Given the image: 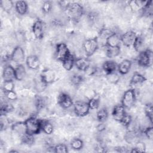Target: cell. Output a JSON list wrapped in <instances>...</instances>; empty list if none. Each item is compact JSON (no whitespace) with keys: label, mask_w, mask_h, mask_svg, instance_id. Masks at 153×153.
Returning <instances> with one entry per match:
<instances>
[{"label":"cell","mask_w":153,"mask_h":153,"mask_svg":"<svg viewBox=\"0 0 153 153\" xmlns=\"http://www.w3.org/2000/svg\"><path fill=\"white\" fill-rule=\"evenodd\" d=\"M65 11L69 19L73 21H78L83 14V8L77 2H71Z\"/></svg>","instance_id":"obj_1"},{"label":"cell","mask_w":153,"mask_h":153,"mask_svg":"<svg viewBox=\"0 0 153 153\" xmlns=\"http://www.w3.org/2000/svg\"><path fill=\"white\" fill-rule=\"evenodd\" d=\"M41 121L42 120L33 117L27 118L25 121L26 133L31 135L38 134L41 130Z\"/></svg>","instance_id":"obj_2"},{"label":"cell","mask_w":153,"mask_h":153,"mask_svg":"<svg viewBox=\"0 0 153 153\" xmlns=\"http://www.w3.org/2000/svg\"><path fill=\"white\" fill-rule=\"evenodd\" d=\"M153 54L152 50L147 49L140 53L137 63L139 65L143 67H150L152 65Z\"/></svg>","instance_id":"obj_3"},{"label":"cell","mask_w":153,"mask_h":153,"mask_svg":"<svg viewBox=\"0 0 153 153\" xmlns=\"http://www.w3.org/2000/svg\"><path fill=\"white\" fill-rule=\"evenodd\" d=\"M98 40L97 38L88 39L83 43V48L87 56H92L98 48Z\"/></svg>","instance_id":"obj_4"},{"label":"cell","mask_w":153,"mask_h":153,"mask_svg":"<svg viewBox=\"0 0 153 153\" xmlns=\"http://www.w3.org/2000/svg\"><path fill=\"white\" fill-rule=\"evenodd\" d=\"M135 100L136 96L134 90L133 89H129L124 93L121 100V103L125 108L129 109L133 106Z\"/></svg>","instance_id":"obj_5"},{"label":"cell","mask_w":153,"mask_h":153,"mask_svg":"<svg viewBox=\"0 0 153 153\" xmlns=\"http://www.w3.org/2000/svg\"><path fill=\"white\" fill-rule=\"evenodd\" d=\"M74 109L77 116L84 117L88 114L90 108L88 103L82 101H76L74 104Z\"/></svg>","instance_id":"obj_6"},{"label":"cell","mask_w":153,"mask_h":153,"mask_svg":"<svg viewBox=\"0 0 153 153\" xmlns=\"http://www.w3.org/2000/svg\"><path fill=\"white\" fill-rule=\"evenodd\" d=\"M11 59L18 65H22L25 60V54L23 49L20 46L16 47L11 54Z\"/></svg>","instance_id":"obj_7"},{"label":"cell","mask_w":153,"mask_h":153,"mask_svg":"<svg viewBox=\"0 0 153 153\" xmlns=\"http://www.w3.org/2000/svg\"><path fill=\"white\" fill-rule=\"evenodd\" d=\"M71 54L67 45L65 43H59L56 46V57L57 60L63 61Z\"/></svg>","instance_id":"obj_8"},{"label":"cell","mask_w":153,"mask_h":153,"mask_svg":"<svg viewBox=\"0 0 153 153\" xmlns=\"http://www.w3.org/2000/svg\"><path fill=\"white\" fill-rule=\"evenodd\" d=\"M136 36L134 32L131 30L127 31L121 36V42L126 47H130L133 45Z\"/></svg>","instance_id":"obj_9"},{"label":"cell","mask_w":153,"mask_h":153,"mask_svg":"<svg viewBox=\"0 0 153 153\" xmlns=\"http://www.w3.org/2000/svg\"><path fill=\"white\" fill-rule=\"evenodd\" d=\"M58 103L61 107L68 109L73 105V102L71 97L67 94L62 93L58 97Z\"/></svg>","instance_id":"obj_10"},{"label":"cell","mask_w":153,"mask_h":153,"mask_svg":"<svg viewBox=\"0 0 153 153\" xmlns=\"http://www.w3.org/2000/svg\"><path fill=\"white\" fill-rule=\"evenodd\" d=\"M32 31L36 38L41 39L44 36L43 23L40 20H36L32 26Z\"/></svg>","instance_id":"obj_11"},{"label":"cell","mask_w":153,"mask_h":153,"mask_svg":"<svg viewBox=\"0 0 153 153\" xmlns=\"http://www.w3.org/2000/svg\"><path fill=\"white\" fill-rule=\"evenodd\" d=\"M2 77L4 81H13L15 78V69L11 65H7L3 70Z\"/></svg>","instance_id":"obj_12"},{"label":"cell","mask_w":153,"mask_h":153,"mask_svg":"<svg viewBox=\"0 0 153 153\" xmlns=\"http://www.w3.org/2000/svg\"><path fill=\"white\" fill-rule=\"evenodd\" d=\"M75 65L79 70L85 72L90 66V62L87 57H80L75 60Z\"/></svg>","instance_id":"obj_13"},{"label":"cell","mask_w":153,"mask_h":153,"mask_svg":"<svg viewBox=\"0 0 153 153\" xmlns=\"http://www.w3.org/2000/svg\"><path fill=\"white\" fill-rule=\"evenodd\" d=\"M120 42L121 36L115 32H114L106 40V44L107 47H120Z\"/></svg>","instance_id":"obj_14"},{"label":"cell","mask_w":153,"mask_h":153,"mask_svg":"<svg viewBox=\"0 0 153 153\" xmlns=\"http://www.w3.org/2000/svg\"><path fill=\"white\" fill-rule=\"evenodd\" d=\"M26 63L28 68L33 70L37 69L40 65V62L38 57L35 55H30L27 57Z\"/></svg>","instance_id":"obj_15"},{"label":"cell","mask_w":153,"mask_h":153,"mask_svg":"<svg viewBox=\"0 0 153 153\" xmlns=\"http://www.w3.org/2000/svg\"><path fill=\"white\" fill-rule=\"evenodd\" d=\"M126 114L125 108L121 105H116L112 111V116L114 118L118 121L122 119V118Z\"/></svg>","instance_id":"obj_16"},{"label":"cell","mask_w":153,"mask_h":153,"mask_svg":"<svg viewBox=\"0 0 153 153\" xmlns=\"http://www.w3.org/2000/svg\"><path fill=\"white\" fill-rule=\"evenodd\" d=\"M40 76L47 84L53 82L55 79L54 72L50 69H45L42 71L40 74Z\"/></svg>","instance_id":"obj_17"},{"label":"cell","mask_w":153,"mask_h":153,"mask_svg":"<svg viewBox=\"0 0 153 153\" xmlns=\"http://www.w3.org/2000/svg\"><path fill=\"white\" fill-rule=\"evenodd\" d=\"M117 63L112 60H107L103 64L102 68L106 75H109L114 72L117 69Z\"/></svg>","instance_id":"obj_18"},{"label":"cell","mask_w":153,"mask_h":153,"mask_svg":"<svg viewBox=\"0 0 153 153\" xmlns=\"http://www.w3.org/2000/svg\"><path fill=\"white\" fill-rule=\"evenodd\" d=\"M131 66V62L129 60H123L118 66L119 72L122 75L127 74L130 70Z\"/></svg>","instance_id":"obj_19"},{"label":"cell","mask_w":153,"mask_h":153,"mask_svg":"<svg viewBox=\"0 0 153 153\" xmlns=\"http://www.w3.org/2000/svg\"><path fill=\"white\" fill-rule=\"evenodd\" d=\"M26 75L25 66L23 65H19L15 68V79L18 81L23 80Z\"/></svg>","instance_id":"obj_20"},{"label":"cell","mask_w":153,"mask_h":153,"mask_svg":"<svg viewBox=\"0 0 153 153\" xmlns=\"http://www.w3.org/2000/svg\"><path fill=\"white\" fill-rule=\"evenodd\" d=\"M15 8L18 14L24 15L27 13L28 7L26 2L24 1H18L16 2Z\"/></svg>","instance_id":"obj_21"},{"label":"cell","mask_w":153,"mask_h":153,"mask_svg":"<svg viewBox=\"0 0 153 153\" xmlns=\"http://www.w3.org/2000/svg\"><path fill=\"white\" fill-rule=\"evenodd\" d=\"M75 60L74 56L72 54H70L62 61L63 68L67 71L71 70L75 64Z\"/></svg>","instance_id":"obj_22"},{"label":"cell","mask_w":153,"mask_h":153,"mask_svg":"<svg viewBox=\"0 0 153 153\" xmlns=\"http://www.w3.org/2000/svg\"><path fill=\"white\" fill-rule=\"evenodd\" d=\"M12 129L19 134L23 135L26 133V128L25 122H18L12 126Z\"/></svg>","instance_id":"obj_23"},{"label":"cell","mask_w":153,"mask_h":153,"mask_svg":"<svg viewBox=\"0 0 153 153\" xmlns=\"http://www.w3.org/2000/svg\"><path fill=\"white\" fill-rule=\"evenodd\" d=\"M47 85V84L42 79L40 75L35 79V87L38 92L43 91L45 89Z\"/></svg>","instance_id":"obj_24"},{"label":"cell","mask_w":153,"mask_h":153,"mask_svg":"<svg viewBox=\"0 0 153 153\" xmlns=\"http://www.w3.org/2000/svg\"><path fill=\"white\" fill-rule=\"evenodd\" d=\"M120 53V47H107L106 56L109 58H114L118 56Z\"/></svg>","instance_id":"obj_25"},{"label":"cell","mask_w":153,"mask_h":153,"mask_svg":"<svg viewBox=\"0 0 153 153\" xmlns=\"http://www.w3.org/2000/svg\"><path fill=\"white\" fill-rule=\"evenodd\" d=\"M145 81H146V78L142 75L136 72L133 75L131 78L130 84L133 85H136V84H141Z\"/></svg>","instance_id":"obj_26"},{"label":"cell","mask_w":153,"mask_h":153,"mask_svg":"<svg viewBox=\"0 0 153 153\" xmlns=\"http://www.w3.org/2000/svg\"><path fill=\"white\" fill-rule=\"evenodd\" d=\"M41 130L46 134H50L53 133V125L48 121H41Z\"/></svg>","instance_id":"obj_27"},{"label":"cell","mask_w":153,"mask_h":153,"mask_svg":"<svg viewBox=\"0 0 153 153\" xmlns=\"http://www.w3.org/2000/svg\"><path fill=\"white\" fill-rule=\"evenodd\" d=\"M133 46L136 51L139 53L143 51L142 49L143 47V40L142 38L140 36H136Z\"/></svg>","instance_id":"obj_28"},{"label":"cell","mask_w":153,"mask_h":153,"mask_svg":"<svg viewBox=\"0 0 153 153\" xmlns=\"http://www.w3.org/2000/svg\"><path fill=\"white\" fill-rule=\"evenodd\" d=\"M108 117V112L106 108L100 109L97 113V118L100 122L106 120Z\"/></svg>","instance_id":"obj_29"},{"label":"cell","mask_w":153,"mask_h":153,"mask_svg":"<svg viewBox=\"0 0 153 153\" xmlns=\"http://www.w3.org/2000/svg\"><path fill=\"white\" fill-rule=\"evenodd\" d=\"M145 112L146 114V115L151 121V123H152V119H153V107L152 104L151 103H147L145 107Z\"/></svg>","instance_id":"obj_30"},{"label":"cell","mask_w":153,"mask_h":153,"mask_svg":"<svg viewBox=\"0 0 153 153\" xmlns=\"http://www.w3.org/2000/svg\"><path fill=\"white\" fill-rule=\"evenodd\" d=\"M22 142L24 144L30 145L34 142L33 135H31L27 133H25L22 136Z\"/></svg>","instance_id":"obj_31"},{"label":"cell","mask_w":153,"mask_h":153,"mask_svg":"<svg viewBox=\"0 0 153 153\" xmlns=\"http://www.w3.org/2000/svg\"><path fill=\"white\" fill-rule=\"evenodd\" d=\"M113 33H114V32H112L109 29L103 28L100 30V32L99 33V36L101 39L106 40L108 39V38Z\"/></svg>","instance_id":"obj_32"},{"label":"cell","mask_w":153,"mask_h":153,"mask_svg":"<svg viewBox=\"0 0 153 153\" xmlns=\"http://www.w3.org/2000/svg\"><path fill=\"white\" fill-rule=\"evenodd\" d=\"M35 105L38 110L43 108L45 105V100L44 98L40 96H36L35 99Z\"/></svg>","instance_id":"obj_33"},{"label":"cell","mask_w":153,"mask_h":153,"mask_svg":"<svg viewBox=\"0 0 153 153\" xmlns=\"http://www.w3.org/2000/svg\"><path fill=\"white\" fill-rule=\"evenodd\" d=\"M71 145V147L73 149L79 150V149H81L82 148L83 142L80 139H78V138L74 139L72 140Z\"/></svg>","instance_id":"obj_34"},{"label":"cell","mask_w":153,"mask_h":153,"mask_svg":"<svg viewBox=\"0 0 153 153\" xmlns=\"http://www.w3.org/2000/svg\"><path fill=\"white\" fill-rule=\"evenodd\" d=\"M1 7L5 11H10L12 9L13 7V3L10 0H2L0 2Z\"/></svg>","instance_id":"obj_35"},{"label":"cell","mask_w":153,"mask_h":153,"mask_svg":"<svg viewBox=\"0 0 153 153\" xmlns=\"http://www.w3.org/2000/svg\"><path fill=\"white\" fill-rule=\"evenodd\" d=\"M3 90L4 92H8L10 91L14 90V84L13 81H4L3 84Z\"/></svg>","instance_id":"obj_36"},{"label":"cell","mask_w":153,"mask_h":153,"mask_svg":"<svg viewBox=\"0 0 153 153\" xmlns=\"http://www.w3.org/2000/svg\"><path fill=\"white\" fill-rule=\"evenodd\" d=\"M13 109V106L11 105L8 104V103H5V104L1 105V115H4L7 113L12 111Z\"/></svg>","instance_id":"obj_37"},{"label":"cell","mask_w":153,"mask_h":153,"mask_svg":"<svg viewBox=\"0 0 153 153\" xmlns=\"http://www.w3.org/2000/svg\"><path fill=\"white\" fill-rule=\"evenodd\" d=\"M84 80L82 76L80 75H74L71 78V82L75 85H80Z\"/></svg>","instance_id":"obj_38"},{"label":"cell","mask_w":153,"mask_h":153,"mask_svg":"<svg viewBox=\"0 0 153 153\" xmlns=\"http://www.w3.org/2000/svg\"><path fill=\"white\" fill-rule=\"evenodd\" d=\"M90 109H96L99 105V99L98 98H92L88 102Z\"/></svg>","instance_id":"obj_39"},{"label":"cell","mask_w":153,"mask_h":153,"mask_svg":"<svg viewBox=\"0 0 153 153\" xmlns=\"http://www.w3.org/2000/svg\"><path fill=\"white\" fill-rule=\"evenodd\" d=\"M68 151V147L63 143L58 144L54 147V152L57 153H66Z\"/></svg>","instance_id":"obj_40"},{"label":"cell","mask_w":153,"mask_h":153,"mask_svg":"<svg viewBox=\"0 0 153 153\" xmlns=\"http://www.w3.org/2000/svg\"><path fill=\"white\" fill-rule=\"evenodd\" d=\"M131 117L129 115L126 114L123 118L122 119L120 120V123L122 124L123 126H125V127H127L130 125V124L131 122Z\"/></svg>","instance_id":"obj_41"},{"label":"cell","mask_w":153,"mask_h":153,"mask_svg":"<svg viewBox=\"0 0 153 153\" xmlns=\"http://www.w3.org/2000/svg\"><path fill=\"white\" fill-rule=\"evenodd\" d=\"M51 8H52V5H51V2L45 1V2H44V4L42 5V11L45 13H49L50 11Z\"/></svg>","instance_id":"obj_42"},{"label":"cell","mask_w":153,"mask_h":153,"mask_svg":"<svg viewBox=\"0 0 153 153\" xmlns=\"http://www.w3.org/2000/svg\"><path fill=\"white\" fill-rule=\"evenodd\" d=\"M5 94L6 97L8 98V99H9L10 100H15L17 98V94L14 90L10 91H8V92H5Z\"/></svg>","instance_id":"obj_43"},{"label":"cell","mask_w":153,"mask_h":153,"mask_svg":"<svg viewBox=\"0 0 153 153\" xmlns=\"http://www.w3.org/2000/svg\"><path fill=\"white\" fill-rule=\"evenodd\" d=\"M108 75V80L109 81V82H113V83H115L117 82L119 80V77L117 75V74H116L115 72H113L112 74H110Z\"/></svg>","instance_id":"obj_44"},{"label":"cell","mask_w":153,"mask_h":153,"mask_svg":"<svg viewBox=\"0 0 153 153\" xmlns=\"http://www.w3.org/2000/svg\"><path fill=\"white\" fill-rule=\"evenodd\" d=\"M144 133L149 139L152 140L153 138V128L152 127H147L145 130Z\"/></svg>","instance_id":"obj_45"},{"label":"cell","mask_w":153,"mask_h":153,"mask_svg":"<svg viewBox=\"0 0 153 153\" xmlns=\"http://www.w3.org/2000/svg\"><path fill=\"white\" fill-rule=\"evenodd\" d=\"M59 5L60 7L63 9L64 10H66V8L68 7V5L71 4V2L69 1H59Z\"/></svg>","instance_id":"obj_46"}]
</instances>
